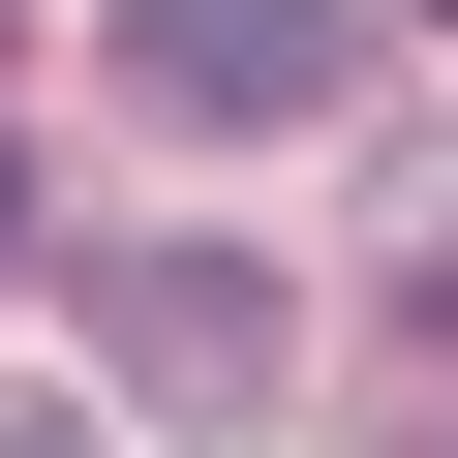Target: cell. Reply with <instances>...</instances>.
<instances>
[{
	"mask_svg": "<svg viewBox=\"0 0 458 458\" xmlns=\"http://www.w3.org/2000/svg\"><path fill=\"white\" fill-rule=\"evenodd\" d=\"M92 367H123V397H183V428H245V397H276V276L153 214V245H92Z\"/></svg>",
	"mask_w": 458,
	"mask_h": 458,
	"instance_id": "1",
	"label": "cell"
},
{
	"mask_svg": "<svg viewBox=\"0 0 458 458\" xmlns=\"http://www.w3.org/2000/svg\"><path fill=\"white\" fill-rule=\"evenodd\" d=\"M123 92L153 123H336L367 31H336V0H123Z\"/></svg>",
	"mask_w": 458,
	"mask_h": 458,
	"instance_id": "2",
	"label": "cell"
},
{
	"mask_svg": "<svg viewBox=\"0 0 458 458\" xmlns=\"http://www.w3.org/2000/svg\"><path fill=\"white\" fill-rule=\"evenodd\" d=\"M367 458H458V306H397V367H367Z\"/></svg>",
	"mask_w": 458,
	"mask_h": 458,
	"instance_id": "3",
	"label": "cell"
},
{
	"mask_svg": "<svg viewBox=\"0 0 458 458\" xmlns=\"http://www.w3.org/2000/svg\"><path fill=\"white\" fill-rule=\"evenodd\" d=\"M0 245H31V123H0Z\"/></svg>",
	"mask_w": 458,
	"mask_h": 458,
	"instance_id": "4",
	"label": "cell"
},
{
	"mask_svg": "<svg viewBox=\"0 0 458 458\" xmlns=\"http://www.w3.org/2000/svg\"><path fill=\"white\" fill-rule=\"evenodd\" d=\"M0 458H92V428H0Z\"/></svg>",
	"mask_w": 458,
	"mask_h": 458,
	"instance_id": "5",
	"label": "cell"
}]
</instances>
